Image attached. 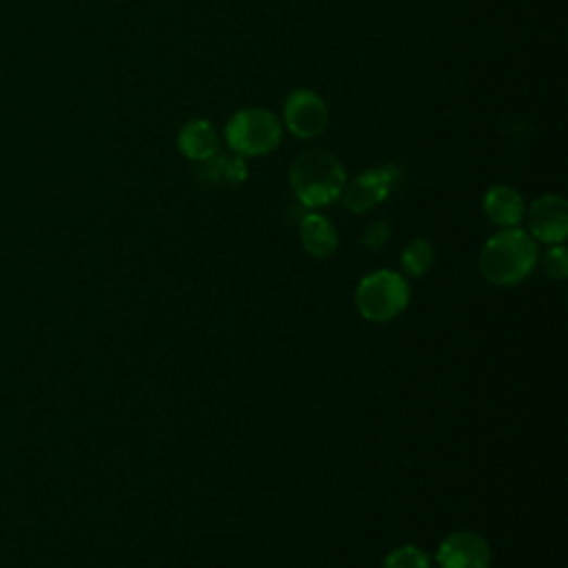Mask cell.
<instances>
[{"mask_svg": "<svg viewBox=\"0 0 568 568\" xmlns=\"http://www.w3.org/2000/svg\"><path fill=\"white\" fill-rule=\"evenodd\" d=\"M289 182L306 210H323L340 200L346 185L344 165L329 151H304L291 163Z\"/></svg>", "mask_w": 568, "mask_h": 568, "instance_id": "cell-1", "label": "cell"}, {"mask_svg": "<svg viewBox=\"0 0 568 568\" xmlns=\"http://www.w3.org/2000/svg\"><path fill=\"white\" fill-rule=\"evenodd\" d=\"M542 267H544V274L548 278L564 280L568 276V253H566V249L561 244H553L544 255Z\"/></svg>", "mask_w": 568, "mask_h": 568, "instance_id": "cell-15", "label": "cell"}, {"mask_svg": "<svg viewBox=\"0 0 568 568\" xmlns=\"http://www.w3.org/2000/svg\"><path fill=\"white\" fill-rule=\"evenodd\" d=\"M200 180L204 185H242L249 178V165L247 159L227 156V153H218V156L200 163Z\"/></svg>", "mask_w": 568, "mask_h": 568, "instance_id": "cell-12", "label": "cell"}, {"mask_svg": "<svg viewBox=\"0 0 568 568\" xmlns=\"http://www.w3.org/2000/svg\"><path fill=\"white\" fill-rule=\"evenodd\" d=\"M395 182L397 169L393 165L367 169L344 185L340 200L351 214H367L391 195Z\"/></svg>", "mask_w": 568, "mask_h": 568, "instance_id": "cell-6", "label": "cell"}, {"mask_svg": "<svg viewBox=\"0 0 568 568\" xmlns=\"http://www.w3.org/2000/svg\"><path fill=\"white\" fill-rule=\"evenodd\" d=\"M178 149L185 159L195 161V163H204L220 153V136L216 131V127L204 121V118H193L189 123H185L178 131Z\"/></svg>", "mask_w": 568, "mask_h": 568, "instance_id": "cell-9", "label": "cell"}, {"mask_svg": "<svg viewBox=\"0 0 568 568\" xmlns=\"http://www.w3.org/2000/svg\"><path fill=\"white\" fill-rule=\"evenodd\" d=\"M535 265L538 244L518 227L495 233L480 251V272L497 287L520 285L531 276Z\"/></svg>", "mask_w": 568, "mask_h": 568, "instance_id": "cell-2", "label": "cell"}, {"mask_svg": "<svg viewBox=\"0 0 568 568\" xmlns=\"http://www.w3.org/2000/svg\"><path fill=\"white\" fill-rule=\"evenodd\" d=\"M285 125L300 140H314L329 127L327 102L312 89H293L285 100Z\"/></svg>", "mask_w": 568, "mask_h": 568, "instance_id": "cell-5", "label": "cell"}, {"mask_svg": "<svg viewBox=\"0 0 568 568\" xmlns=\"http://www.w3.org/2000/svg\"><path fill=\"white\" fill-rule=\"evenodd\" d=\"M531 238L544 244H561L568 236V204L557 193L538 198L529 210Z\"/></svg>", "mask_w": 568, "mask_h": 568, "instance_id": "cell-7", "label": "cell"}, {"mask_svg": "<svg viewBox=\"0 0 568 568\" xmlns=\"http://www.w3.org/2000/svg\"><path fill=\"white\" fill-rule=\"evenodd\" d=\"M225 142L236 156H267L282 142V123L276 114L261 108L240 110L225 125Z\"/></svg>", "mask_w": 568, "mask_h": 568, "instance_id": "cell-3", "label": "cell"}, {"mask_svg": "<svg viewBox=\"0 0 568 568\" xmlns=\"http://www.w3.org/2000/svg\"><path fill=\"white\" fill-rule=\"evenodd\" d=\"M389 238H391V227H389L384 220H380V223H376V225L369 227L363 244H365V249H369V251H380V249L387 244Z\"/></svg>", "mask_w": 568, "mask_h": 568, "instance_id": "cell-16", "label": "cell"}, {"mask_svg": "<svg viewBox=\"0 0 568 568\" xmlns=\"http://www.w3.org/2000/svg\"><path fill=\"white\" fill-rule=\"evenodd\" d=\"M484 214L493 225L513 229L525 220L527 204L520 191H515L508 185H495L484 193Z\"/></svg>", "mask_w": 568, "mask_h": 568, "instance_id": "cell-10", "label": "cell"}, {"mask_svg": "<svg viewBox=\"0 0 568 568\" xmlns=\"http://www.w3.org/2000/svg\"><path fill=\"white\" fill-rule=\"evenodd\" d=\"M300 240L304 251L312 253L314 257H320V261L331 257L340 244L336 227L320 214H306L300 220Z\"/></svg>", "mask_w": 568, "mask_h": 568, "instance_id": "cell-11", "label": "cell"}, {"mask_svg": "<svg viewBox=\"0 0 568 568\" xmlns=\"http://www.w3.org/2000/svg\"><path fill=\"white\" fill-rule=\"evenodd\" d=\"M436 263V251L429 240L418 238L413 240L404 251H402V269L411 278H422Z\"/></svg>", "mask_w": 568, "mask_h": 568, "instance_id": "cell-13", "label": "cell"}, {"mask_svg": "<svg viewBox=\"0 0 568 568\" xmlns=\"http://www.w3.org/2000/svg\"><path fill=\"white\" fill-rule=\"evenodd\" d=\"M384 568H431V557L418 546H400L387 555Z\"/></svg>", "mask_w": 568, "mask_h": 568, "instance_id": "cell-14", "label": "cell"}, {"mask_svg": "<svg viewBox=\"0 0 568 568\" xmlns=\"http://www.w3.org/2000/svg\"><path fill=\"white\" fill-rule=\"evenodd\" d=\"M411 302V287L404 276L395 272H374L355 291V306L369 323H391L402 316Z\"/></svg>", "mask_w": 568, "mask_h": 568, "instance_id": "cell-4", "label": "cell"}, {"mask_svg": "<svg viewBox=\"0 0 568 568\" xmlns=\"http://www.w3.org/2000/svg\"><path fill=\"white\" fill-rule=\"evenodd\" d=\"M440 568H489L491 548L487 540L471 531L449 535L438 551Z\"/></svg>", "mask_w": 568, "mask_h": 568, "instance_id": "cell-8", "label": "cell"}]
</instances>
